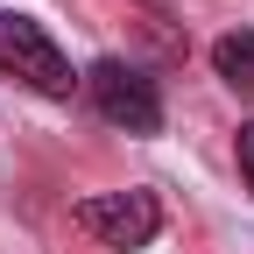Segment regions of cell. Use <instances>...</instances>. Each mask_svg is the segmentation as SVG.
Wrapping results in <instances>:
<instances>
[{"mask_svg":"<svg viewBox=\"0 0 254 254\" xmlns=\"http://www.w3.org/2000/svg\"><path fill=\"white\" fill-rule=\"evenodd\" d=\"M0 78L43 92V99H71L85 85V78H71V57L50 43V28L28 14H7V7H0Z\"/></svg>","mask_w":254,"mask_h":254,"instance_id":"6da1fadb","label":"cell"},{"mask_svg":"<svg viewBox=\"0 0 254 254\" xmlns=\"http://www.w3.org/2000/svg\"><path fill=\"white\" fill-rule=\"evenodd\" d=\"M85 92H92V106H99L106 127H127V134H155V127H163V92H155V78L134 71L127 57H99L85 71Z\"/></svg>","mask_w":254,"mask_h":254,"instance_id":"7a4b0ae2","label":"cell"},{"mask_svg":"<svg viewBox=\"0 0 254 254\" xmlns=\"http://www.w3.org/2000/svg\"><path fill=\"white\" fill-rule=\"evenodd\" d=\"M78 233H92L99 247L127 254V247H148L163 233V205H155V190H99V198H78L71 205Z\"/></svg>","mask_w":254,"mask_h":254,"instance_id":"3957f363","label":"cell"},{"mask_svg":"<svg viewBox=\"0 0 254 254\" xmlns=\"http://www.w3.org/2000/svg\"><path fill=\"white\" fill-rule=\"evenodd\" d=\"M212 71H219V85L254 92V28H226L212 43Z\"/></svg>","mask_w":254,"mask_h":254,"instance_id":"277c9868","label":"cell"},{"mask_svg":"<svg viewBox=\"0 0 254 254\" xmlns=\"http://www.w3.org/2000/svg\"><path fill=\"white\" fill-rule=\"evenodd\" d=\"M233 155H240V177L254 184V120H240V134H233Z\"/></svg>","mask_w":254,"mask_h":254,"instance_id":"5b68a950","label":"cell"}]
</instances>
